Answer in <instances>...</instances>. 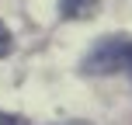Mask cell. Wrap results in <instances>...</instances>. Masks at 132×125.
Segmentation results:
<instances>
[{
    "label": "cell",
    "mask_w": 132,
    "mask_h": 125,
    "mask_svg": "<svg viewBox=\"0 0 132 125\" xmlns=\"http://www.w3.org/2000/svg\"><path fill=\"white\" fill-rule=\"evenodd\" d=\"M56 125H90V122H56Z\"/></svg>",
    "instance_id": "cell-5"
},
{
    "label": "cell",
    "mask_w": 132,
    "mask_h": 125,
    "mask_svg": "<svg viewBox=\"0 0 132 125\" xmlns=\"http://www.w3.org/2000/svg\"><path fill=\"white\" fill-rule=\"evenodd\" d=\"M0 125H28L21 115H7V111H0Z\"/></svg>",
    "instance_id": "cell-4"
},
{
    "label": "cell",
    "mask_w": 132,
    "mask_h": 125,
    "mask_svg": "<svg viewBox=\"0 0 132 125\" xmlns=\"http://www.w3.org/2000/svg\"><path fill=\"white\" fill-rule=\"evenodd\" d=\"M101 0H59V18L63 21H87L94 18Z\"/></svg>",
    "instance_id": "cell-2"
},
{
    "label": "cell",
    "mask_w": 132,
    "mask_h": 125,
    "mask_svg": "<svg viewBox=\"0 0 132 125\" xmlns=\"http://www.w3.org/2000/svg\"><path fill=\"white\" fill-rule=\"evenodd\" d=\"M84 73H94V77L129 73L132 77V38L129 35H104L84 56Z\"/></svg>",
    "instance_id": "cell-1"
},
{
    "label": "cell",
    "mask_w": 132,
    "mask_h": 125,
    "mask_svg": "<svg viewBox=\"0 0 132 125\" xmlns=\"http://www.w3.org/2000/svg\"><path fill=\"white\" fill-rule=\"evenodd\" d=\"M11 52H14V35H11V28L0 21V59H7Z\"/></svg>",
    "instance_id": "cell-3"
}]
</instances>
